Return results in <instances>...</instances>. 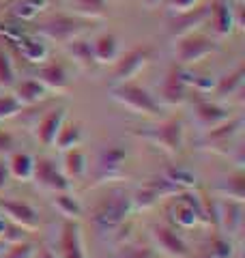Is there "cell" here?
<instances>
[{
	"label": "cell",
	"mask_w": 245,
	"mask_h": 258,
	"mask_svg": "<svg viewBox=\"0 0 245 258\" xmlns=\"http://www.w3.org/2000/svg\"><path fill=\"white\" fill-rule=\"evenodd\" d=\"M134 209L132 205V196L122 189H114L105 196L99 205L95 207L93 213V224L99 232H116L122 224L129 211Z\"/></svg>",
	"instance_id": "1"
},
{
	"label": "cell",
	"mask_w": 245,
	"mask_h": 258,
	"mask_svg": "<svg viewBox=\"0 0 245 258\" xmlns=\"http://www.w3.org/2000/svg\"><path fill=\"white\" fill-rule=\"evenodd\" d=\"M110 95L114 101H118L120 106L132 110L134 114H149V116L159 114V103L155 101V97L140 84H136L134 80H129V82H116L112 86Z\"/></svg>",
	"instance_id": "2"
},
{
	"label": "cell",
	"mask_w": 245,
	"mask_h": 258,
	"mask_svg": "<svg viewBox=\"0 0 245 258\" xmlns=\"http://www.w3.org/2000/svg\"><path fill=\"white\" fill-rule=\"evenodd\" d=\"M88 28H91V20L78 18V15H54L39 24V37L65 45L71 39L82 37Z\"/></svg>",
	"instance_id": "3"
},
{
	"label": "cell",
	"mask_w": 245,
	"mask_h": 258,
	"mask_svg": "<svg viewBox=\"0 0 245 258\" xmlns=\"http://www.w3.org/2000/svg\"><path fill=\"white\" fill-rule=\"evenodd\" d=\"M219 50V43L215 41V37L202 35V32H187L183 37H176V47H174V56H176V64H194L207 56L215 54Z\"/></svg>",
	"instance_id": "4"
},
{
	"label": "cell",
	"mask_w": 245,
	"mask_h": 258,
	"mask_svg": "<svg viewBox=\"0 0 245 258\" xmlns=\"http://www.w3.org/2000/svg\"><path fill=\"white\" fill-rule=\"evenodd\" d=\"M136 136L149 140L153 144H159L163 151H168L170 155L183 151V123L181 118H168L163 123L155 125L151 129H136Z\"/></svg>",
	"instance_id": "5"
},
{
	"label": "cell",
	"mask_w": 245,
	"mask_h": 258,
	"mask_svg": "<svg viewBox=\"0 0 245 258\" xmlns=\"http://www.w3.org/2000/svg\"><path fill=\"white\" fill-rule=\"evenodd\" d=\"M168 213H170L172 224L178 226V228H192V226H196L198 222L204 220L202 200L187 189L176 194V198H174V203L170 205Z\"/></svg>",
	"instance_id": "6"
},
{
	"label": "cell",
	"mask_w": 245,
	"mask_h": 258,
	"mask_svg": "<svg viewBox=\"0 0 245 258\" xmlns=\"http://www.w3.org/2000/svg\"><path fill=\"white\" fill-rule=\"evenodd\" d=\"M151 56H153V50L149 45L132 47L129 52L118 56L114 60V71H112L114 82H129V80H134L151 62Z\"/></svg>",
	"instance_id": "7"
},
{
	"label": "cell",
	"mask_w": 245,
	"mask_h": 258,
	"mask_svg": "<svg viewBox=\"0 0 245 258\" xmlns=\"http://www.w3.org/2000/svg\"><path fill=\"white\" fill-rule=\"evenodd\" d=\"M190 74L183 64H172L168 69L166 78L161 82V88H159V97L166 106H181L187 99V88H190Z\"/></svg>",
	"instance_id": "8"
},
{
	"label": "cell",
	"mask_w": 245,
	"mask_h": 258,
	"mask_svg": "<svg viewBox=\"0 0 245 258\" xmlns=\"http://www.w3.org/2000/svg\"><path fill=\"white\" fill-rule=\"evenodd\" d=\"M32 181L37 187L45 189V191H69L71 183L69 179L63 174V170L56 168V164L50 157H37L35 159V170H32Z\"/></svg>",
	"instance_id": "9"
},
{
	"label": "cell",
	"mask_w": 245,
	"mask_h": 258,
	"mask_svg": "<svg viewBox=\"0 0 245 258\" xmlns=\"http://www.w3.org/2000/svg\"><path fill=\"white\" fill-rule=\"evenodd\" d=\"M0 213H3L7 220L22 226L26 230H37L39 224H41V217L39 211L35 207H30L28 203H22V200H0Z\"/></svg>",
	"instance_id": "10"
},
{
	"label": "cell",
	"mask_w": 245,
	"mask_h": 258,
	"mask_svg": "<svg viewBox=\"0 0 245 258\" xmlns=\"http://www.w3.org/2000/svg\"><path fill=\"white\" fill-rule=\"evenodd\" d=\"M209 18V5H196L194 9H187L181 13H174L168 22V30L172 37H183L187 32H194L196 28H200Z\"/></svg>",
	"instance_id": "11"
},
{
	"label": "cell",
	"mask_w": 245,
	"mask_h": 258,
	"mask_svg": "<svg viewBox=\"0 0 245 258\" xmlns=\"http://www.w3.org/2000/svg\"><path fill=\"white\" fill-rule=\"evenodd\" d=\"M56 256L58 258H86L82 249L80 224L78 220H65L60 228V237L56 243Z\"/></svg>",
	"instance_id": "12"
},
{
	"label": "cell",
	"mask_w": 245,
	"mask_h": 258,
	"mask_svg": "<svg viewBox=\"0 0 245 258\" xmlns=\"http://www.w3.org/2000/svg\"><path fill=\"white\" fill-rule=\"evenodd\" d=\"M151 232H153V239L157 241L159 249H163L166 254L174 256V258H190L192 256L190 245L185 243L181 235H176L174 228H170L166 224H157L151 228Z\"/></svg>",
	"instance_id": "13"
},
{
	"label": "cell",
	"mask_w": 245,
	"mask_h": 258,
	"mask_svg": "<svg viewBox=\"0 0 245 258\" xmlns=\"http://www.w3.org/2000/svg\"><path fill=\"white\" fill-rule=\"evenodd\" d=\"M211 30L215 37H228L234 30V15H232V5L228 0H211L209 3V18Z\"/></svg>",
	"instance_id": "14"
},
{
	"label": "cell",
	"mask_w": 245,
	"mask_h": 258,
	"mask_svg": "<svg viewBox=\"0 0 245 258\" xmlns=\"http://www.w3.org/2000/svg\"><path fill=\"white\" fill-rule=\"evenodd\" d=\"M37 80L47 91L54 93H67L69 91V76L63 62H43L39 64Z\"/></svg>",
	"instance_id": "15"
},
{
	"label": "cell",
	"mask_w": 245,
	"mask_h": 258,
	"mask_svg": "<svg viewBox=\"0 0 245 258\" xmlns=\"http://www.w3.org/2000/svg\"><path fill=\"white\" fill-rule=\"evenodd\" d=\"M194 114H196V120H198L200 127L213 129L217 125L226 123V120L232 116V112L226 106H219V103H215V101H200V103H196Z\"/></svg>",
	"instance_id": "16"
},
{
	"label": "cell",
	"mask_w": 245,
	"mask_h": 258,
	"mask_svg": "<svg viewBox=\"0 0 245 258\" xmlns=\"http://www.w3.org/2000/svg\"><path fill=\"white\" fill-rule=\"evenodd\" d=\"M65 116H67V108H56V110H50L43 118L39 120L37 140L43 144V147H54L56 134H58L60 125L65 123Z\"/></svg>",
	"instance_id": "17"
},
{
	"label": "cell",
	"mask_w": 245,
	"mask_h": 258,
	"mask_svg": "<svg viewBox=\"0 0 245 258\" xmlns=\"http://www.w3.org/2000/svg\"><path fill=\"white\" fill-rule=\"evenodd\" d=\"M91 47H93L97 64H112L120 56L118 39L112 32H103V35L95 37V41H91Z\"/></svg>",
	"instance_id": "18"
},
{
	"label": "cell",
	"mask_w": 245,
	"mask_h": 258,
	"mask_svg": "<svg viewBox=\"0 0 245 258\" xmlns=\"http://www.w3.org/2000/svg\"><path fill=\"white\" fill-rule=\"evenodd\" d=\"M13 95L18 97V101L22 103L24 108H26V106H35V103L43 101L45 97H47V88L41 84L37 78H30V80H22V82H15Z\"/></svg>",
	"instance_id": "19"
},
{
	"label": "cell",
	"mask_w": 245,
	"mask_h": 258,
	"mask_svg": "<svg viewBox=\"0 0 245 258\" xmlns=\"http://www.w3.org/2000/svg\"><path fill=\"white\" fill-rule=\"evenodd\" d=\"M65 50H67V54H69L71 58L76 60L84 71H95L97 67H99V64H97V60H95L91 41H86V39H82V37L71 39V41L65 43Z\"/></svg>",
	"instance_id": "20"
},
{
	"label": "cell",
	"mask_w": 245,
	"mask_h": 258,
	"mask_svg": "<svg viewBox=\"0 0 245 258\" xmlns=\"http://www.w3.org/2000/svg\"><path fill=\"white\" fill-rule=\"evenodd\" d=\"M15 45H18V52L22 54V58L32 64H43L47 60V56H50V50H47V45L43 43L41 37L37 39V37L24 35Z\"/></svg>",
	"instance_id": "21"
},
{
	"label": "cell",
	"mask_w": 245,
	"mask_h": 258,
	"mask_svg": "<svg viewBox=\"0 0 245 258\" xmlns=\"http://www.w3.org/2000/svg\"><path fill=\"white\" fill-rule=\"evenodd\" d=\"M243 82H245V64L239 62L230 74L219 78V82L213 86V93H215V97H219V99H226V97L239 93L243 88Z\"/></svg>",
	"instance_id": "22"
},
{
	"label": "cell",
	"mask_w": 245,
	"mask_h": 258,
	"mask_svg": "<svg viewBox=\"0 0 245 258\" xmlns=\"http://www.w3.org/2000/svg\"><path fill=\"white\" fill-rule=\"evenodd\" d=\"M222 222V226L228 232H236L243 224V203L239 200H228V203L217 205V224Z\"/></svg>",
	"instance_id": "23"
},
{
	"label": "cell",
	"mask_w": 245,
	"mask_h": 258,
	"mask_svg": "<svg viewBox=\"0 0 245 258\" xmlns=\"http://www.w3.org/2000/svg\"><path fill=\"white\" fill-rule=\"evenodd\" d=\"M86 155L84 151H80L78 147L67 149L65 151V161H63V174L67 179H80V176L86 174Z\"/></svg>",
	"instance_id": "24"
},
{
	"label": "cell",
	"mask_w": 245,
	"mask_h": 258,
	"mask_svg": "<svg viewBox=\"0 0 245 258\" xmlns=\"http://www.w3.org/2000/svg\"><path fill=\"white\" fill-rule=\"evenodd\" d=\"M241 125H243V118L241 116H230L226 123L217 125L213 129H209L207 134V142H213V144H226L228 140H232L236 134L241 132Z\"/></svg>",
	"instance_id": "25"
},
{
	"label": "cell",
	"mask_w": 245,
	"mask_h": 258,
	"mask_svg": "<svg viewBox=\"0 0 245 258\" xmlns=\"http://www.w3.org/2000/svg\"><path fill=\"white\" fill-rule=\"evenodd\" d=\"M50 0H13L11 3V15L22 22H32L39 18V13L47 9Z\"/></svg>",
	"instance_id": "26"
},
{
	"label": "cell",
	"mask_w": 245,
	"mask_h": 258,
	"mask_svg": "<svg viewBox=\"0 0 245 258\" xmlns=\"http://www.w3.org/2000/svg\"><path fill=\"white\" fill-rule=\"evenodd\" d=\"M9 164V172L11 176L20 181H30L32 179V170H35V157L30 153H13L11 159L7 161Z\"/></svg>",
	"instance_id": "27"
},
{
	"label": "cell",
	"mask_w": 245,
	"mask_h": 258,
	"mask_svg": "<svg viewBox=\"0 0 245 258\" xmlns=\"http://www.w3.org/2000/svg\"><path fill=\"white\" fill-rule=\"evenodd\" d=\"M125 159V149L122 147H105L99 153V170L105 176L118 174V166Z\"/></svg>",
	"instance_id": "28"
},
{
	"label": "cell",
	"mask_w": 245,
	"mask_h": 258,
	"mask_svg": "<svg viewBox=\"0 0 245 258\" xmlns=\"http://www.w3.org/2000/svg\"><path fill=\"white\" fill-rule=\"evenodd\" d=\"M82 142V125L80 123H63L58 134H56V140H54V147L60 149V151H67V149H73L78 147Z\"/></svg>",
	"instance_id": "29"
},
{
	"label": "cell",
	"mask_w": 245,
	"mask_h": 258,
	"mask_svg": "<svg viewBox=\"0 0 245 258\" xmlns=\"http://www.w3.org/2000/svg\"><path fill=\"white\" fill-rule=\"evenodd\" d=\"M73 13L84 20H103L108 9H105V0H71Z\"/></svg>",
	"instance_id": "30"
},
{
	"label": "cell",
	"mask_w": 245,
	"mask_h": 258,
	"mask_svg": "<svg viewBox=\"0 0 245 258\" xmlns=\"http://www.w3.org/2000/svg\"><path fill=\"white\" fill-rule=\"evenodd\" d=\"M54 207L65 220H78V217H82V205L71 191H56Z\"/></svg>",
	"instance_id": "31"
},
{
	"label": "cell",
	"mask_w": 245,
	"mask_h": 258,
	"mask_svg": "<svg viewBox=\"0 0 245 258\" xmlns=\"http://www.w3.org/2000/svg\"><path fill=\"white\" fill-rule=\"evenodd\" d=\"M219 191L224 194L228 200H239L243 203V196H245V174L243 170H236L232 172L228 179L224 181V185L219 187Z\"/></svg>",
	"instance_id": "32"
},
{
	"label": "cell",
	"mask_w": 245,
	"mask_h": 258,
	"mask_svg": "<svg viewBox=\"0 0 245 258\" xmlns=\"http://www.w3.org/2000/svg\"><path fill=\"white\" fill-rule=\"evenodd\" d=\"M18 78H15V67L3 47H0V88H13Z\"/></svg>",
	"instance_id": "33"
},
{
	"label": "cell",
	"mask_w": 245,
	"mask_h": 258,
	"mask_svg": "<svg viewBox=\"0 0 245 258\" xmlns=\"http://www.w3.org/2000/svg\"><path fill=\"white\" fill-rule=\"evenodd\" d=\"M37 254V247L32 243H26V241H20V243H9L7 249L0 258H32Z\"/></svg>",
	"instance_id": "34"
},
{
	"label": "cell",
	"mask_w": 245,
	"mask_h": 258,
	"mask_svg": "<svg viewBox=\"0 0 245 258\" xmlns=\"http://www.w3.org/2000/svg\"><path fill=\"white\" fill-rule=\"evenodd\" d=\"M209 252L213 258H230L232 256V243L228 241L224 235H213L211 237V243H209Z\"/></svg>",
	"instance_id": "35"
},
{
	"label": "cell",
	"mask_w": 245,
	"mask_h": 258,
	"mask_svg": "<svg viewBox=\"0 0 245 258\" xmlns=\"http://www.w3.org/2000/svg\"><path fill=\"white\" fill-rule=\"evenodd\" d=\"M22 110H24V106L18 101V97H15L13 93H11V95H3V97H0V120L18 116Z\"/></svg>",
	"instance_id": "36"
},
{
	"label": "cell",
	"mask_w": 245,
	"mask_h": 258,
	"mask_svg": "<svg viewBox=\"0 0 245 258\" xmlns=\"http://www.w3.org/2000/svg\"><path fill=\"white\" fill-rule=\"evenodd\" d=\"M26 237H28V230L22 228V226H18V224H13V222H7L3 232H0V239H5L7 245H9V243H20V241H26Z\"/></svg>",
	"instance_id": "37"
},
{
	"label": "cell",
	"mask_w": 245,
	"mask_h": 258,
	"mask_svg": "<svg viewBox=\"0 0 245 258\" xmlns=\"http://www.w3.org/2000/svg\"><path fill=\"white\" fill-rule=\"evenodd\" d=\"M120 258H155V252H153V247L142 245V243L125 245L120 249Z\"/></svg>",
	"instance_id": "38"
},
{
	"label": "cell",
	"mask_w": 245,
	"mask_h": 258,
	"mask_svg": "<svg viewBox=\"0 0 245 258\" xmlns=\"http://www.w3.org/2000/svg\"><path fill=\"white\" fill-rule=\"evenodd\" d=\"M192 86H194L198 93H211V91H213V86H215V82H213L211 78H207V76H198V78L194 76Z\"/></svg>",
	"instance_id": "39"
},
{
	"label": "cell",
	"mask_w": 245,
	"mask_h": 258,
	"mask_svg": "<svg viewBox=\"0 0 245 258\" xmlns=\"http://www.w3.org/2000/svg\"><path fill=\"white\" fill-rule=\"evenodd\" d=\"M198 5V0H168V9L172 13H181L187 9H194Z\"/></svg>",
	"instance_id": "40"
},
{
	"label": "cell",
	"mask_w": 245,
	"mask_h": 258,
	"mask_svg": "<svg viewBox=\"0 0 245 258\" xmlns=\"http://www.w3.org/2000/svg\"><path fill=\"white\" fill-rule=\"evenodd\" d=\"M11 179V172H9V164L0 157V189H5L7 187V183H9Z\"/></svg>",
	"instance_id": "41"
},
{
	"label": "cell",
	"mask_w": 245,
	"mask_h": 258,
	"mask_svg": "<svg viewBox=\"0 0 245 258\" xmlns=\"http://www.w3.org/2000/svg\"><path fill=\"white\" fill-rule=\"evenodd\" d=\"M11 142H13V138L9 134H5V132H0V151H7L11 147Z\"/></svg>",
	"instance_id": "42"
},
{
	"label": "cell",
	"mask_w": 245,
	"mask_h": 258,
	"mask_svg": "<svg viewBox=\"0 0 245 258\" xmlns=\"http://www.w3.org/2000/svg\"><path fill=\"white\" fill-rule=\"evenodd\" d=\"M41 258H58V256H56V254H52V252H47V249H45V252L41 254Z\"/></svg>",
	"instance_id": "43"
},
{
	"label": "cell",
	"mask_w": 245,
	"mask_h": 258,
	"mask_svg": "<svg viewBox=\"0 0 245 258\" xmlns=\"http://www.w3.org/2000/svg\"><path fill=\"white\" fill-rule=\"evenodd\" d=\"M5 249H7V241H5V239H0V254H3Z\"/></svg>",
	"instance_id": "44"
},
{
	"label": "cell",
	"mask_w": 245,
	"mask_h": 258,
	"mask_svg": "<svg viewBox=\"0 0 245 258\" xmlns=\"http://www.w3.org/2000/svg\"><path fill=\"white\" fill-rule=\"evenodd\" d=\"M146 3H159V0H146Z\"/></svg>",
	"instance_id": "45"
},
{
	"label": "cell",
	"mask_w": 245,
	"mask_h": 258,
	"mask_svg": "<svg viewBox=\"0 0 245 258\" xmlns=\"http://www.w3.org/2000/svg\"><path fill=\"white\" fill-rule=\"evenodd\" d=\"M58 3H63V0H58Z\"/></svg>",
	"instance_id": "46"
}]
</instances>
